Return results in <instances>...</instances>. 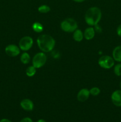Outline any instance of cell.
Returning <instances> with one entry per match:
<instances>
[{
  "label": "cell",
  "instance_id": "11",
  "mask_svg": "<svg viewBox=\"0 0 121 122\" xmlns=\"http://www.w3.org/2000/svg\"><path fill=\"white\" fill-rule=\"evenodd\" d=\"M83 33H84V38L86 40H91V39H93L94 37L96 32H95L94 27L91 26V27H88L85 29Z\"/></svg>",
  "mask_w": 121,
  "mask_h": 122
},
{
  "label": "cell",
  "instance_id": "17",
  "mask_svg": "<svg viewBox=\"0 0 121 122\" xmlns=\"http://www.w3.org/2000/svg\"><path fill=\"white\" fill-rule=\"evenodd\" d=\"M50 10H51V8L47 5H42L39 6L38 8V11L40 13H43V14L47 13L50 11Z\"/></svg>",
  "mask_w": 121,
  "mask_h": 122
},
{
  "label": "cell",
  "instance_id": "20",
  "mask_svg": "<svg viewBox=\"0 0 121 122\" xmlns=\"http://www.w3.org/2000/svg\"><path fill=\"white\" fill-rule=\"evenodd\" d=\"M94 29V30H95V32H98V33H101L102 31V27H100V25H98V24L95 25Z\"/></svg>",
  "mask_w": 121,
  "mask_h": 122
},
{
  "label": "cell",
  "instance_id": "2",
  "mask_svg": "<svg viewBox=\"0 0 121 122\" xmlns=\"http://www.w3.org/2000/svg\"><path fill=\"white\" fill-rule=\"evenodd\" d=\"M102 11L98 7H91L87 10L85 14V21L90 26H94L98 24L102 19Z\"/></svg>",
  "mask_w": 121,
  "mask_h": 122
},
{
  "label": "cell",
  "instance_id": "3",
  "mask_svg": "<svg viewBox=\"0 0 121 122\" xmlns=\"http://www.w3.org/2000/svg\"><path fill=\"white\" fill-rule=\"evenodd\" d=\"M60 28L65 32H74L78 28V24L72 18H67L61 22Z\"/></svg>",
  "mask_w": 121,
  "mask_h": 122
},
{
  "label": "cell",
  "instance_id": "18",
  "mask_svg": "<svg viewBox=\"0 0 121 122\" xmlns=\"http://www.w3.org/2000/svg\"><path fill=\"white\" fill-rule=\"evenodd\" d=\"M114 73L117 76H121V64H116L114 66Z\"/></svg>",
  "mask_w": 121,
  "mask_h": 122
},
{
  "label": "cell",
  "instance_id": "10",
  "mask_svg": "<svg viewBox=\"0 0 121 122\" xmlns=\"http://www.w3.org/2000/svg\"><path fill=\"white\" fill-rule=\"evenodd\" d=\"M20 106L24 110L27 112L32 111L34 108V104L31 100L28 98H25L21 100L20 102Z\"/></svg>",
  "mask_w": 121,
  "mask_h": 122
},
{
  "label": "cell",
  "instance_id": "25",
  "mask_svg": "<svg viewBox=\"0 0 121 122\" xmlns=\"http://www.w3.org/2000/svg\"><path fill=\"white\" fill-rule=\"evenodd\" d=\"M36 122H46L44 119H39Z\"/></svg>",
  "mask_w": 121,
  "mask_h": 122
},
{
  "label": "cell",
  "instance_id": "5",
  "mask_svg": "<svg viewBox=\"0 0 121 122\" xmlns=\"http://www.w3.org/2000/svg\"><path fill=\"white\" fill-rule=\"evenodd\" d=\"M98 63L100 66L104 69H110L114 66L115 60L109 56H103L98 59Z\"/></svg>",
  "mask_w": 121,
  "mask_h": 122
},
{
  "label": "cell",
  "instance_id": "19",
  "mask_svg": "<svg viewBox=\"0 0 121 122\" xmlns=\"http://www.w3.org/2000/svg\"><path fill=\"white\" fill-rule=\"evenodd\" d=\"M90 93L93 96H97L100 93V89L97 87H93L90 89Z\"/></svg>",
  "mask_w": 121,
  "mask_h": 122
},
{
  "label": "cell",
  "instance_id": "9",
  "mask_svg": "<svg viewBox=\"0 0 121 122\" xmlns=\"http://www.w3.org/2000/svg\"><path fill=\"white\" fill-rule=\"evenodd\" d=\"M90 95V90L87 88H83L78 92L77 100L80 102H84L88 99Z\"/></svg>",
  "mask_w": 121,
  "mask_h": 122
},
{
  "label": "cell",
  "instance_id": "22",
  "mask_svg": "<svg viewBox=\"0 0 121 122\" xmlns=\"http://www.w3.org/2000/svg\"><path fill=\"white\" fill-rule=\"evenodd\" d=\"M116 33L117 35L119 37H121V24L120 25H119L118 27H117V29H116Z\"/></svg>",
  "mask_w": 121,
  "mask_h": 122
},
{
  "label": "cell",
  "instance_id": "24",
  "mask_svg": "<svg viewBox=\"0 0 121 122\" xmlns=\"http://www.w3.org/2000/svg\"><path fill=\"white\" fill-rule=\"evenodd\" d=\"M73 1H74V2H79V3H80V2H84V1H85V0H72Z\"/></svg>",
  "mask_w": 121,
  "mask_h": 122
},
{
  "label": "cell",
  "instance_id": "7",
  "mask_svg": "<svg viewBox=\"0 0 121 122\" xmlns=\"http://www.w3.org/2000/svg\"><path fill=\"white\" fill-rule=\"evenodd\" d=\"M20 49L19 46L15 44H9L5 48V52L7 56L11 57H15L19 56L20 53Z\"/></svg>",
  "mask_w": 121,
  "mask_h": 122
},
{
  "label": "cell",
  "instance_id": "13",
  "mask_svg": "<svg viewBox=\"0 0 121 122\" xmlns=\"http://www.w3.org/2000/svg\"><path fill=\"white\" fill-rule=\"evenodd\" d=\"M84 38V33L80 29H76L73 32V39L76 42H81Z\"/></svg>",
  "mask_w": 121,
  "mask_h": 122
},
{
  "label": "cell",
  "instance_id": "26",
  "mask_svg": "<svg viewBox=\"0 0 121 122\" xmlns=\"http://www.w3.org/2000/svg\"><path fill=\"white\" fill-rule=\"evenodd\" d=\"M119 86H120V88H121V81L120 82V83H119Z\"/></svg>",
  "mask_w": 121,
  "mask_h": 122
},
{
  "label": "cell",
  "instance_id": "8",
  "mask_svg": "<svg viewBox=\"0 0 121 122\" xmlns=\"http://www.w3.org/2000/svg\"><path fill=\"white\" fill-rule=\"evenodd\" d=\"M111 100L116 107H121V89L116 90L112 94Z\"/></svg>",
  "mask_w": 121,
  "mask_h": 122
},
{
  "label": "cell",
  "instance_id": "12",
  "mask_svg": "<svg viewBox=\"0 0 121 122\" xmlns=\"http://www.w3.org/2000/svg\"><path fill=\"white\" fill-rule=\"evenodd\" d=\"M113 58L116 61L121 63V45L116 46L113 50L112 52Z\"/></svg>",
  "mask_w": 121,
  "mask_h": 122
},
{
  "label": "cell",
  "instance_id": "1",
  "mask_svg": "<svg viewBox=\"0 0 121 122\" xmlns=\"http://www.w3.org/2000/svg\"><path fill=\"white\" fill-rule=\"evenodd\" d=\"M37 44L39 49L43 52L52 51L55 46L56 42L52 36L47 34H43L37 39Z\"/></svg>",
  "mask_w": 121,
  "mask_h": 122
},
{
  "label": "cell",
  "instance_id": "23",
  "mask_svg": "<svg viewBox=\"0 0 121 122\" xmlns=\"http://www.w3.org/2000/svg\"><path fill=\"white\" fill-rule=\"evenodd\" d=\"M0 122H12L11 120H9V119H2L0 120Z\"/></svg>",
  "mask_w": 121,
  "mask_h": 122
},
{
  "label": "cell",
  "instance_id": "4",
  "mask_svg": "<svg viewBox=\"0 0 121 122\" xmlns=\"http://www.w3.org/2000/svg\"><path fill=\"white\" fill-rule=\"evenodd\" d=\"M47 57L45 52H40L36 54L32 59V65L36 69H40L46 63Z\"/></svg>",
  "mask_w": 121,
  "mask_h": 122
},
{
  "label": "cell",
  "instance_id": "15",
  "mask_svg": "<svg viewBox=\"0 0 121 122\" xmlns=\"http://www.w3.org/2000/svg\"><path fill=\"white\" fill-rule=\"evenodd\" d=\"M31 58L29 54L27 52H24L21 54V57H20V61L21 63L24 64H27L29 63L30 61Z\"/></svg>",
  "mask_w": 121,
  "mask_h": 122
},
{
  "label": "cell",
  "instance_id": "16",
  "mask_svg": "<svg viewBox=\"0 0 121 122\" xmlns=\"http://www.w3.org/2000/svg\"><path fill=\"white\" fill-rule=\"evenodd\" d=\"M36 73V68L33 65L28 66L26 70V74L28 77H33Z\"/></svg>",
  "mask_w": 121,
  "mask_h": 122
},
{
  "label": "cell",
  "instance_id": "21",
  "mask_svg": "<svg viewBox=\"0 0 121 122\" xmlns=\"http://www.w3.org/2000/svg\"><path fill=\"white\" fill-rule=\"evenodd\" d=\"M20 122H33L32 119L30 117H24L20 120Z\"/></svg>",
  "mask_w": 121,
  "mask_h": 122
},
{
  "label": "cell",
  "instance_id": "6",
  "mask_svg": "<svg viewBox=\"0 0 121 122\" xmlns=\"http://www.w3.org/2000/svg\"><path fill=\"white\" fill-rule=\"evenodd\" d=\"M33 45V39L29 36H25L21 38L19 43V46L23 51H28Z\"/></svg>",
  "mask_w": 121,
  "mask_h": 122
},
{
  "label": "cell",
  "instance_id": "14",
  "mask_svg": "<svg viewBox=\"0 0 121 122\" xmlns=\"http://www.w3.org/2000/svg\"><path fill=\"white\" fill-rule=\"evenodd\" d=\"M32 29L36 33H40L43 30V26L40 23L36 21L32 25Z\"/></svg>",
  "mask_w": 121,
  "mask_h": 122
}]
</instances>
